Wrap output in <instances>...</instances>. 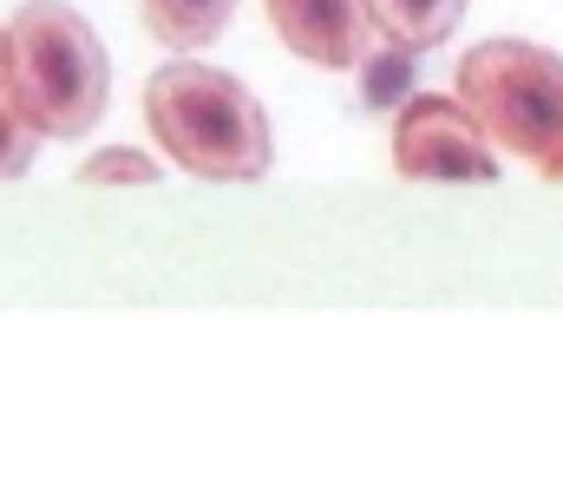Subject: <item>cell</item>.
I'll use <instances>...</instances> for the list:
<instances>
[{
  "instance_id": "6da1fadb",
  "label": "cell",
  "mask_w": 563,
  "mask_h": 492,
  "mask_svg": "<svg viewBox=\"0 0 563 492\" xmlns=\"http://www.w3.org/2000/svg\"><path fill=\"white\" fill-rule=\"evenodd\" d=\"M144 125L170 164L217 184H256L276 164L269 112L256 92L203 59H170L144 79Z\"/></svg>"
},
{
  "instance_id": "7a4b0ae2",
  "label": "cell",
  "mask_w": 563,
  "mask_h": 492,
  "mask_svg": "<svg viewBox=\"0 0 563 492\" xmlns=\"http://www.w3.org/2000/svg\"><path fill=\"white\" fill-rule=\"evenodd\" d=\"M0 86L46 139H86L106 119L112 66L66 0H26L0 33Z\"/></svg>"
},
{
  "instance_id": "3957f363",
  "label": "cell",
  "mask_w": 563,
  "mask_h": 492,
  "mask_svg": "<svg viewBox=\"0 0 563 492\" xmlns=\"http://www.w3.org/2000/svg\"><path fill=\"white\" fill-rule=\"evenodd\" d=\"M459 99L538 177L563 184V53L531 40H478L459 59Z\"/></svg>"
},
{
  "instance_id": "277c9868",
  "label": "cell",
  "mask_w": 563,
  "mask_h": 492,
  "mask_svg": "<svg viewBox=\"0 0 563 492\" xmlns=\"http://www.w3.org/2000/svg\"><path fill=\"white\" fill-rule=\"evenodd\" d=\"M394 171L413 184H492L498 139L478 125V112L452 92H413L394 119Z\"/></svg>"
},
{
  "instance_id": "5b68a950",
  "label": "cell",
  "mask_w": 563,
  "mask_h": 492,
  "mask_svg": "<svg viewBox=\"0 0 563 492\" xmlns=\"http://www.w3.org/2000/svg\"><path fill=\"white\" fill-rule=\"evenodd\" d=\"M269 7V26L276 40L321 66V73H341V66H361V40H367V0H263Z\"/></svg>"
},
{
  "instance_id": "8992f818",
  "label": "cell",
  "mask_w": 563,
  "mask_h": 492,
  "mask_svg": "<svg viewBox=\"0 0 563 492\" xmlns=\"http://www.w3.org/2000/svg\"><path fill=\"white\" fill-rule=\"evenodd\" d=\"M465 20V0H367V26L407 53H426L439 40H452Z\"/></svg>"
},
{
  "instance_id": "52a82bcc",
  "label": "cell",
  "mask_w": 563,
  "mask_h": 492,
  "mask_svg": "<svg viewBox=\"0 0 563 492\" xmlns=\"http://www.w3.org/2000/svg\"><path fill=\"white\" fill-rule=\"evenodd\" d=\"M139 13H144V26H151L157 46L197 53V46H210V40L230 26L236 0H139Z\"/></svg>"
},
{
  "instance_id": "ba28073f",
  "label": "cell",
  "mask_w": 563,
  "mask_h": 492,
  "mask_svg": "<svg viewBox=\"0 0 563 492\" xmlns=\"http://www.w3.org/2000/svg\"><path fill=\"white\" fill-rule=\"evenodd\" d=\"M413 73L420 59L394 40H380V53H361V106L367 112H400L413 99Z\"/></svg>"
},
{
  "instance_id": "9c48e42d",
  "label": "cell",
  "mask_w": 563,
  "mask_h": 492,
  "mask_svg": "<svg viewBox=\"0 0 563 492\" xmlns=\"http://www.w3.org/2000/svg\"><path fill=\"white\" fill-rule=\"evenodd\" d=\"M40 125L13 106V92L0 86V177H26L33 171V158H40Z\"/></svg>"
},
{
  "instance_id": "30bf717a",
  "label": "cell",
  "mask_w": 563,
  "mask_h": 492,
  "mask_svg": "<svg viewBox=\"0 0 563 492\" xmlns=\"http://www.w3.org/2000/svg\"><path fill=\"white\" fill-rule=\"evenodd\" d=\"M79 184H157V164L144 158V152L112 145V152H99V158L79 164Z\"/></svg>"
}]
</instances>
